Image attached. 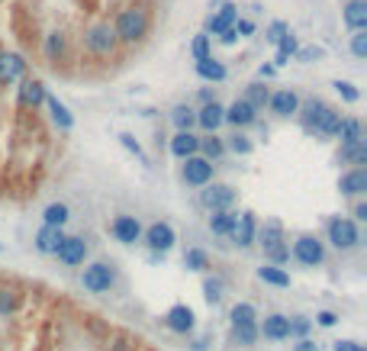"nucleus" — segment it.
Returning <instances> with one entry per match:
<instances>
[{"label":"nucleus","instance_id":"obj_1","mask_svg":"<svg viewBox=\"0 0 367 351\" xmlns=\"http://www.w3.org/2000/svg\"><path fill=\"white\" fill-rule=\"evenodd\" d=\"M148 26H152V16H148V10L142 7V4H132V7L119 10L116 23H113V29H116V39L126 45H136L142 43L148 35Z\"/></svg>","mask_w":367,"mask_h":351},{"label":"nucleus","instance_id":"obj_2","mask_svg":"<svg viewBox=\"0 0 367 351\" xmlns=\"http://www.w3.org/2000/svg\"><path fill=\"white\" fill-rule=\"evenodd\" d=\"M116 45H119V39L110 23H94V26L84 29V49L94 58H110L113 52H116Z\"/></svg>","mask_w":367,"mask_h":351},{"label":"nucleus","instance_id":"obj_3","mask_svg":"<svg viewBox=\"0 0 367 351\" xmlns=\"http://www.w3.org/2000/svg\"><path fill=\"white\" fill-rule=\"evenodd\" d=\"M326 235L339 252H351L354 245L361 242V229H358V219H348V216H335L329 219L326 225Z\"/></svg>","mask_w":367,"mask_h":351},{"label":"nucleus","instance_id":"obj_4","mask_svg":"<svg viewBox=\"0 0 367 351\" xmlns=\"http://www.w3.org/2000/svg\"><path fill=\"white\" fill-rule=\"evenodd\" d=\"M180 162H184L180 177H184V184H187V187H203V184L213 181V162H209V158H203L200 152L187 155V158H180Z\"/></svg>","mask_w":367,"mask_h":351},{"label":"nucleus","instance_id":"obj_5","mask_svg":"<svg viewBox=\"0 0 367 351\" xmlns=\"http://www.w3.org/2000/svg\"><path fill=\"white\" fill-rule=\"evenodd\" d=\"M113 281H116V274H113V267L104 264V261H94V264H87L81 271V284L90 294H106V290L113 287Z\"/></svg>","mask_w":367,"mask_h":351},{"label":"nucleus","instance_id":"obj_6","mask_svg":"<svg viewBox=\"0 0 367 351\" xmlns=\"http://www.w3.org/2000/svg\"><path fill=\"white\" fill-rule=\"evenodd\" d=\"M290 255L303 267H319L322 261H326V245H322L316 235H300V239L293 242V252Z\"/></svg>","mask_w":367,"mask_h":351},{"label":"nucleus","instance_id":"obj_7","mask_svg":"<svg viewBox=\"0 0 367 351\" xmlns=\"http://www.w3.org/2000/svg\"><path fill=\"white\" fill-rule=\"evenodd\" d=\"M200 204L207 206L209 213L213 210H232V204H236V190L229 187V184L209 181V184H203V190H200Z\"/></svg>","mask_w":367,"mask_h":351},{"label":"nucleus","instance_id":"obj_8","mask_svg":"<svg viewBox=\"0 0 367 351\" xmlns=\"http://www.w3.org/2000/svg\"><path fill=\"white\" fill-rule=\"evenodd\" d=\"M139 242H146L152 252H165L168 255L174 248V242H177V232H174L171 223H152L148 229H142Z\"/></svg>","mask_w":367,"mask_h":351},{"label":"nucleus","instance_id":"obj_9","mask_svg":"<svg viewBox=\"0 0 367 351\" xmlns=\"http://www.w3.org/2000/svg\"><path fill=\"white\" fill-rule=\"evenodd\" d=\"M255 232H258L255 213L242 210V213H236V219H232V232H229V239L236 242L239 248H251L255 245Z\"/></svg>","mask_w":367,"mask_h":351},{"label":"nucleus","instance_id":"obj_10","mask_svg":"<svg viewBox=\"0 0 367 351\" xmlns=\"http://www.w3.org/2000/svg\"><path fill=\"white\" fill-rule=\"evenodd\" d=\"M165 325H168L171 332H177V335H190V332L197 329L194 309H190L187 303H174V306L165 313Z\"/></svg>","mask_w":367,"mask_h":351},{"label":"nucleus","instance_id":"obj_11","mask_svg":"<svg viewBox=\"0 0 367 351\" xmlns=\"http://www.w3.org/2000/svg\"><path fill=\"white\" fill-rule=\"evenodd\" d=\"M55 258L62 261V264H68V267L84 264V258H87V242H84L81 235H65L62 245L55 248Z\"/></svg>","mask_w":367,"mask_h":351},{"label":"nucleus","instance_id":"obj_12","mask_svg":"<svg viewBox=\"0 0 367 351\" xmlns=\"http://www.w3.org/2000/svg\"><path fill=\"white\" fill-rule=\"evenodd\" d=\"M20 110H39L45 104V84L35 77H20V97H16Z\"/></svg>","mask_w":367,"mask_h":351},{"label":"nucleus","instance_id":"obj_13","mask_svg":"<svg viewBox=\"0 0 367 351\" xmlns=\"http://www.w3.org/2000/svg\"><path fill=\"white\" fill-rule=\"evenodd\" d=\"M110 232H113V239L123 242V245H136L142 239V223L136 216H116L110 223Z\"/></svg>","mask_w":367,"mask_h":351},{"label":"nucleus","instance_id":"obj_14","mask_svg":"<svg viewBox=\"0 0 367 351\" xmlns=\"http://www.w3.org/2000/svg\"><path fill=\"white\" fill-rule=\"evenodd\" d=\"M258 335H264L268 342H284V338H290V316H284V313L264 316V323L258 325Z\"/></svg>","mask_w":367,"mask_h":351},{"label":"nucleus","instance_id":"obj_15","mask_svg":"<svg viewBox=\"0 0 367 351\" xmlns=\"http://www.w3.org/2000/svg\"><path fill=\"white\" fill-rule=\"evenodd\" d=\"M268 106H270L274 116H297L300 97H297V91H290V87H280V91H274L268 97Z\"/></svg>","mask_w":367,"mask_h":351},{"label":"nucleus","instance_id":"obj_16","mask_svg":"<svg viewBox=\"0 0 367 351\" xmlns=\"http://www.w3.org/2000/svg\"><path fill=\"white\" fill-rule=\"evenodd\" d=\"M26 77V62L16 52H0V84H13Z\"/></svg>","mask_w":367,"mask_h":351},{"label":"nucleus","instance_id":"obj_17","mask_svg":"<svg viewBox=\"0 0 367 351\" xmlns=\"http://www.w3.org/2000/svg\"><path fill=\"white\" fill-rule=\"evenodd\" d=\"M65 239V225H49L42 223V229L35 232V252L39 255H55V248Z\"/></svg>","mask_w":367,"mask_h":351},{"label":"nucleus","instance_id":"obj_18","mask_svg":"<svg viewBox=\"0 0 367 351\" xmlns=\"http://www.w3.org/2000/svg\"><path fill=\"white\" fill-rule=\"evenodd\" d=\"M339 194L341 197H361V194H367V168L364 165H358V168H351L348 174H341Z\"/></svg>","mask_w":367,"mask_h":351},{"label":"nucleus","instance_id":"obj_19","mask_svg":"<svg viewBox=\"0 0 367 351\" xmlns=\"http://www.w3.org/2000/svg\"><path fill=\"white\" fill-rule=\"evenodd\" d=\"M255 120H258V110H251L242 97H239L232 106H226V113H222V123H229V126H236V129L251 126Z\"/></svg>","mask_w":367,"mask_h":351},{"label":"nucleus","instance_id":"obj_20","mask_svg":"<svg viewBox=\"0 0 367 351\" xmlns=\"http://www.w3.org/2000/svg\"><path fill=\"white\" fill-rule=\"evenodd\" d=\"M339 120H341V113H339V110H332V106L326 104V110L319 113L316 123H312V126L306 129V133H310V135H319V139H332L335 129H339Z\"/></svg>","mask_w":367,"mask_h":351},{"label":"nucleus","instance_id":"obj_21","mask_svg":"<svg viewBox=\"0 0 367 351\" xmlns=\"http://www.w3.org/2000/svg\"><path fill=\"white\" fill-rule=\"evenodd\" d=\"M236 20H239L236 4H222V7L216 10V13H209V16H207V35H219L222 29L236 26Z\"/></svg>","mask_w":367,"mask_h":351},{"label":"nucleus","instance_id":"obj_22","mask_svg":"<svg viewBox=\"0 0 367 351\" xmlns=\"http://www.w3.org/2000/svg\"><path fill=\"white\" fill-rule=\"evenodd\" d=\"M255 242H261L264 252H270V248H278L280 242H287V239H284V223H280V219H268L264 225H258Z\"/></svg>","mask_w":367,"mask_h":351},{"label":"nucleus","instance_id":"obj_23","mask_svg":"<svg viewBox=\"0 0 367 351\" xmlns=\"http://www.w3.org/2000/svg\"><path fill=\"white\" fill-rule=\"evenodd\" d=\"M168 148H171L174 158H187V155H197V148H200V135H194L190 129H177V133H174V139L168 142Z\"/></svg>","mask_w":367,"mask_h":351},{"label":"nucleus","instance_id":"obj_24","mask_svg":"<svg viewBox=\"0 0 367 351\" xmlns=\"http://www.w3.org/2000/svg\"><path fill=\"white\" fill-rule=\"evenodd\" d=\"M222 113H226V106L209 100V104H203L200 110H197V126H200L203 133H216V129L222 126Z\"/></svg>","mask_w":367,"mask_h":351},{"label":"nucleus","instance_id":"obj_25","mask_svg":"<svg viewBox=\"0 0 367 351\" xmlns=\"http://www.w3.org/2000/svg\"><path fill=\"white\" fill-rule=\"evenodd\" d=\"M45 106H49V116H52V123H55L62 133H68L71 126H75V116L68 113V106L62 104L58 97H52V94H45Z\"/></svg>","mask_w":367,"mask_h":351},{"label":"nucleus","instance_id":"obj_26","mask_svg":"<svg viewBox=\"0 0 367 351\" xmlns=\"http://www.w3.org/2000/svg\"><path fill=\"white\" fill-rule=\"evenodd\" d=\"M345 26L351 29H367V0H348L345 4Z\"/></svg>","mask_w":367,"mask_h":351},{"label":"nucleus","instance_id":"obj_27","mask_svg":"<svg viewBox=\"0 0 367 351\" xmlns=\"http://www.w3.org/2000/svg\"><path fill=\"white\" fill-rule=\"evenodd\" d=\"M23 306V290L10 287V284H0V316H13Z\"/></svg>","mask_w":367,"mask_h":351},{"label":"nucleus","instance_id":"obj_28","mask_svg":"<svg viewBox=\"0 0 367 351\" xmlns=\"http://www.w3.org/2000/svg\"><path fill=\"white\" fill-rule=\"evenodd\" d=\"M335 135L341 139V145H354V142L367 139V135H364V126H361V120H354V116H345V120H339V129H335Z\"/></svg>","mask_w":367,"mask_h":351},{"label":"nucleus","instance_id":"obj_29","mask_svg":"<svg viewBox=\"0 0 367 351\" xmlns=\"http://www.w3.org/2000/svg\"><path fill=\"white\" fill-rule=\"evenodd\" d=\"M197 74H200L203 81H213V84H219V81H226V77H229V71H226V65H222V62H216L213 55H207V58H200V62H197Z\"/></svg>","mask_w":367,"mask_h":351},{"label":"nucleus","instance_id":"obj_30","mask_svg":"<svg viewBox=\"0 0 367 351\" xmlns=\"http://www.w3.org/2000/svg\"><path fill=\"white\" fill-rule=\"evenodd\" d=\"M65 55H68V35L55 29V33L45 35V58H49L52 65H58Z\"/></svg>","mask_w":367,"mask_h":351},{"label":"nucleus","instance_id":"obj_31","mask_svg":"<svg viewBox=\"0 0 367 351\" xmlns=\"http://www.w3.org/2000/svg\"><path fill=\"white\" fill-rule=\"evenodd\" d=\"M326 110V104L319 97H310V100H300V106H297V116H300V126L303 129H310L312 123H316V116L319 113Z\"/></svg>","mask_w":367,"mask_h":351},{"label":"nucleus","instance_id":"obj_32","mask_svg":"<svg viewBox=\"0 0 367 351\" xmlns=\"http://www.w3.org/2000/svg\"><path fill=\"white\" fill-rule=\"evenodd\" d=\"M258 281L270 284V287H290V274L280 264H264L258 267Z\"/></svg>","mask_w":367,"mask_h":351},{"label":"nucleus","instance_id":"obj_33","mask_svg":"<svg viewBox=\"0 0 367 351\" xmlns=\"http://www.w3.org/2000/svg\"><path fill=\"white\" fill-rule=\"evenodd\" d=\"M197 152H200L203 158H209V162H219L222 155H226V142H222L216 133H207L200 139V148H197Z\"/></svg>","mask_w":367,"mask_h":351},{"label":"nucleus","instance_id":"obj_34","mask_svg":"<svg viewBox=\"0 0 367 351\" xmlns=\"http://www.w3.org/2000/svg\"><path fill=\"white\" fill-rule=\"evenodd\" d=\"M300 49V43H297V35L293 33H284L278 39V55H274V68H280V65H290V58H293V52Z\"/></svg>","mask_w":367,"mask_h":351},{"label":"nucleus","instance_id":"obj_35","mask_svg":"<svg viewBox=\"0 0 367 351\" xmlns=\"http://www.w3.org/2000/svg\"><path fill=\"white\" fill-rule=\"evenodd\" d=\"M232 219H236L232 210H213L209 213V232L213 235H229L232 232Z\"/></svg>","mask_w":367,"mask_h":351},{"label":"nucleus","instance_id":"obj_36","mask_svg":"<svg viewBox=\"0 0 367 351\" xmlns=\"http://www.w3.org/2000/svg\"><path fill=\"white\" fill-rule=\"evenodd\" d=\"M268 97H270V91L261 84V81H255V84L245 87V97L242 100L251 106V110H264V106H268Z\"/></svg>","mask_w":367,"mask_h":351},{"label":"nucleus","instance_id":"obj_37","mask_svg":"<svg viewBox=\"0 0 367 351\" xmlns=\"http://www.w3.org/2000/svg\"><path fill=\"white\" fill-rule=\"evenodd\" d=\"M171 123H174V129H194L197 126V110L187 106V104H177L171 110Z\"/></svg>","mask_w":367,"mask_h":351},{"label":"nucleus","instance_id":"obj_38","mask_svg":"<svg viewBox=\"0 0 367 351\" xmlns=\"http://www.w3.org/2000/svg\"><path fill=\"white\" fill-rule=\"evenodd\" d=\"M341 162H348V165H367V139H361V142H354V145H341Z\"/></svg>","mask_w":367,"mask_h":351},{"label":"nucleus","instance_id":"obj_39","mask_svg":"<svg viewBox=\"0 0 367 351\" xmlns=\"http://www.w3.org/2000/svg\"><path fill=\"white\" fill-rule=\"evenodd\" d=\"M184 267L203 274V271H209V255L203 252V248H187V252H184Z\"/></svg>","mask_w":367,"mask_h":351},{"label":"nucleus","instance_id":"obj_40","mask_svg":"<svg viewBox=\"0 0 367 351\" xmlns=\"http://www.w3.org/2000/svg\"><path fill=\"white\" fill-rule=\"evenodd\" d=\"M229 323L232 325H242V323H258V309L251 303H236L229 309Z\"/></svg>","mask_w":367,"mask_h":351},{"label":"nucleus","instance_id":"obj_41","mask_svg":"<svg viewBox=\"0 0 367 351\" xmlns=\"http://www.w3.org/2000/svg\"><path fill=\"white\" fill-rule=\"evenodd\" d=\"M232 338H236L242 348H248V345H255L258 338V323H242V325H232Z\"/></svg>","mask_w":367,"mask_h":351},{"label":"nucleus","instance_id":"obj_42","mask_svg":"<svg viewBox=\"0 0 367 351\" xmlns=\"http://www.w3.org/2000/svg\"><path fill=\"white\" fill-rule=\"evenodd\" d=\"M222 290H226V284H222L219 277H203V300H207L209 306H216V303L222 300Z\"/></svg>","mask_w":367,"mask_h":351},{"label":"nucleus","instance_id":"obj_43","mask_svg":"<svg viewBox=\"0 0 367 351\" xmlns=\"http://www.w3.org/2000/svg\"><path fill=\"white\" fill-rule=\"evenodd\" d=\"M251 139L242 133V129H236V133L229 135V142H226V152H236V155H251Z\"/></svg>","mask_w":367,"mask_h":351},{"label":"nucleus","instance_id":"obj_44","mask_svg":"<svg viewBox=\"0 0 367 351\" xmlns=\"http://www.w3.org/2000/svg\"><path fill=\"white\" fill-rule=\"evenodd\" d=\"M42 219H45L49 225H65L71 219V213H68V206L65 204H49L45 206V213H42Z\"/></svg>","mask_w":367,"mask_h":351},{"label":"nucleus","instance_id":"obj_45","mask_svg":"<svg viewBox=\"0 0 367 351\" xmlns=\"http://www.w3.org/2000/svg\"><path fill=\"white\" fill-rule=\"evenodd\" d=\"M190 55H194V62H200V58L209 55V35L207 33L194 35V43H190Z\"/></svg>","mask_w":367,"mask_h":351},{"label":"nucleus","instance_id":"obj_46","mask_svg":"<svg viewBox=\"0 0 367 351\" xmlns=\"http://www.w3.org/2000/svg\"><path fill=\"white\" fill-rule=\"evenodd\" d=\"M312 329V323L306 316H290V338H306Z\"/></svg>","mask_w":367,"mask_h":351},{"label":"nucleus","instance_id":"obj_47","mask_svg":"<svg viewBox=\"0 0 367 351\" xmlns=\"http://www.w3.org/2000/svg\"><path fill=\"white\" fill-rule=\"evenodd\" d=\"M351 52H354V58H367V29H354Z\"/></svg>","mask_w":367,"mask_h":351},{"label":"nucleus","instance_id":"obj_48","mask_svg":"<svg viewBox=\"0 0 367 351\" xmlns=\"http://www.w3.org/2000/svg\"><path fill=\"white\" fill-rule=\"evenodd\" d=\"M332 87H335V91H339V94H341V100H348V104H358V100H361L358 87H354L351 81H335Z\"/></svg>","mask_w":367,"mask_h":351},{"label":"nucleus","instance_id":"obj_49","mask_svg":"<svg viewBox=\"0 0 367 351\" xmlns=\"http://www.w3.org/2000/svg\"><path fill=\"white\" fill-rule=\"evenodd\" d=\"M264 255H268L270 264H287V261H290V245H287V242H280L278 248H270V252H264Z\"/></svg>","mask_w":367,"mask_h":351},{"label":"nucleus","instance_id":"obj_50","mask_svg":"<svg viewBox=\"0 0 367 351\" xmlns=\"http://www.w3.org/2000/svg\"><path fill=\"white\" fill-rule=\"evenodd\" d=\"M322 55H326V52L319 49V45H306V49H297V52H293V58H297V62H303V65L316 62V58H322Z\"/></svg>","mask_w":367,"mask_h":351},{"label":"nucleus","instance_id":"obj_51","mask_svg":"<svg viewBox=\"0 0 367 351\" xmlns=\"http://www.w3.org/2000/svg\"><path fill=\"white\" fill-rule=\"evenodd\" d=\"M119 142H123V148H126V152H132V155H136V158H139V162H146V152H142V145H139V142H136V139H132L129 133H123V135H119Z\"/></svg>","mask_w":367,"mask_h":351},{"label":"nucleus","instance_id":"obj_52","mask_svg":"<svg viewBox=\"0 0 367 351\" xmlns=\"http://www.w3.org/2000/svg\"><path fill=\"white\" fill-rule=\"evenodd\" d=\"M284 33H290V26H287L284 20H274V23H270V26H268V43H274V45H278V39H280V35H284Z\"/></svg>","mask_w":367,"mask_h":351},{"label":"nucleus","instance_id":"obj_53","mask_svg":"<svg viewBox=\"0 0 367 351\" xmlns=\"http://www.w3.org/2000/svg\"><path fill=\"white\" fill-rule=\"evenodd\" d=\"M332 351H367L361 342H354V338H339V342L332 345Z\"/></svg>","mask_w":367,"mask_h":351},{"label":"nucleus","instance_id":"obj_54","mask_svg":"<svg viewBox=\"0 0 367 351\" xmlns=\"http://www.w3.org/2000/svg\"><path fill=\"white\" fill-rule=\"evenodd\" d=\"M335 323H339V316H335L332 309H322V313H316V325H322V329H332Z\"/></svg>","mask_w":367,"mask_h":351},{"label":"nucleus","instance_id":"obj_55","mask_svg":"<svg viewBox=\"0 0 367 351\" xmlns=\"http://www.w3.org/2000/svg\"><path fill=\"white\" fill-rule=\"evenodd\" d=\"M239 39H242V35L236 33V26H229V29H222V33H219V43L222 45H236Z\"/></svg>","mask_w":367,"mask_h":351},{"label":"nucleus","instance_id":"obj_56","mask_svg":"<svg viewBox=\"0 0 367 351\" xmlns=\"http://www.w3.org/2000/svg\"><path fill=\"white\" fill-rule=\"evenodd\" d=\"M236 33L239 35H251V33H255V23H251V20H236Z\"/></svg>","mask_w":367,"mask_h":351},{"label":"nucleus","instance_id":"obj_57","mask_svg":"<svg viewBox=\"0 0 367 351\" xmlns=\"http://www.w3.org/2000/svg\"><path fill=\"white\" fill-rule=\"evenodd\" d=\"M293 351H319V345H316V342H310V338H297Z\"/></svg>","mask_w":367,"mask_h":351},{"label":"nucleus","instance_id":"obj_58","mask_svg":"<svg viewBox=\"0 0 367 351\" xmlns=\"http://www.w3.org/2000/svg\"><path fill=\"white\" fill-rule=\"evenodd\" d=\"M274 74H278L274 65H261V68H258V77H261V81H268V77H274Z\"/></svg>","mask_w":367,"mask_h":351},{"label":"nucleus","instance_id":"obj_59","mask_svg":"<svg viewBox=\"0 0 367 351\" xmlns=\"http://www.w3.org/2000/svg\"><path fill=\"white\" fill-rule=\"evenodd\" d=\"M354 219H361V223L367 219V204H364V200H358V204H354Z\"/></svg>","mask_w":367,"mask_h":351},{"label":"nucleus","instance_id":"obj_60","mask_svg":"<svg viewBox=\"0 0 367 351\" xmlns=\"http://www.w3.org/2000/svg\"><path fill=\"white\" fill-rule=\"evenodd\" d=\"M207 345H209V338H197V342H194V351H207Z\"/></svg>","mask_w":367,"mask_h":351},{"label":"nucleus","instance_id":"obj_61","mask_svg":"<svg viewBox=\"0 0 367 351\" xmlns=\"http://www.w3.org/2000/svg\"><path fill=\"white\" fill-rule=\"evenodd\" d=\"M209 100H216L213 91H200V104H209Z\"/></svg>","mask_w":367,"mask_h":351}]
</instances>
